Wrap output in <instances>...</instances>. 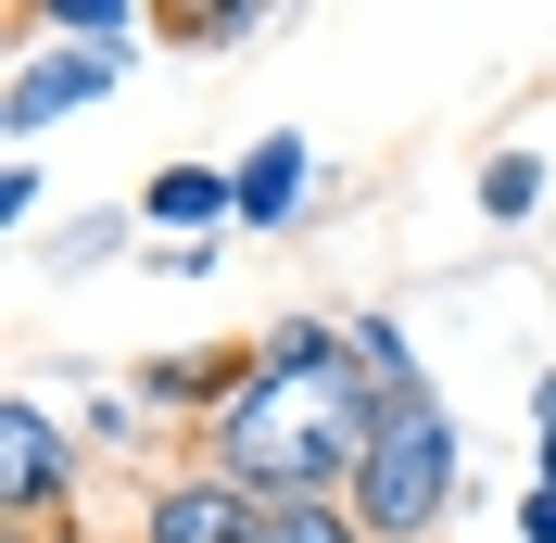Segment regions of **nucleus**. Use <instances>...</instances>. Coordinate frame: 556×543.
Masks as SVG:
<instances>
[{
    "label": "nucleus",
    "mask_w": 556,
    "mask_h": 543,
    "mask_svg": "<svg viewBox=\"0 0 556 543\" xmlns=\"http://www.w3.org/2000/svg\"><path fill=\"white\" fill-rule=\"evenodd\" d=\"M468 493V442H455V405L443 392H392L380 430H367V468H354V518L367 543H430Z\"/></svg>",
    "instance_id": "nucleus-1"
},
{
    "label": "nucleus",
    "mask_w": 556,
    "mask_h": 543,
    "mask_svg": "<svg viewBox=\"0 0 556 543\" xmlns=\"http://www.w3.org/2000/svg\"><path fill=\"white\" fill-rule=\"evenodd\" d=\"M89 442H76V417L51 405V392H13L0 405V531H76V506H89Z\"/></svg>",
    "instance_id": "nucleus-2"
},
{
    "label": "nucleus",
    "mask_w": 556,
    "mask_h": 543,
    "mask_svg": "<svg viewBox=\"0 0 556 543\" xmlns=\"http://www.w3.org/2000/svg\"><path fill=\"white\" fill-rule=\"evenodd\" d=\"M127 64H139V51H64V38L13 51V76H0V139H13V152H38L51 127L102 114L114 89H127Z\"/></svg>",
    "instance_id": "nucleus-3"
},
{
    "label": "nucleus",
    "mask_w": 556,
    "mask_h": 543,
    "mask_svg": "<svg viewBox=\"0 0 556 543\" xmlns=\"http://www.w3.org/2000/svg\"><path fill=\"white\" fill-rule=\"evenodd\" d=\"M127 543H253V493L215 480L203 455H177V468L139 480V531Z\"/></svg>",
    "instance_id": "nucleus-4"
},
{
    "label": "nucleus",
    "mask_w": 556,
    "mask_h": 543,
    "mask_svg": "<svg viewBox=\"0 0 556 543\" xmlns=\"http://www.w3.org/2000/svg\"><path fill=\"white\" fill-rule=\"evenodd\" d=\"M241 379H253V341H241V354H139L127 392H139L152 430H215V405H228Z\"/></svg>",
    "instance_id": "nucleus-5"
},
{
    "label": "nucleus",
    "mask_w": 556,
    "mask_h": 543,
    "mask_svg": "<svg viewBox=\"0 0 556 543\" xmlns=\"http://www.w3.org/2000/svg\"><path fill=\"white\" fill-rule=\"evenodd\" d=\"M139 215H152V228H177V240H215V228H241V177L177 152V165L139 177Z\"/></svg>",
    "instance_id": "nucleus-6"
},
{
    "label": "nucleus",
    "mask_w": 556,
    "mask_h": 543,
    "mask_svg": "<svg viewBox=\"0 0 556 543\" xmlns=\"http://www.w3.org/2000/svg\"><path fill=\"white\" fill-rule=\"evenodd\" d=\"M152 0H13V51L64 38V51H139Z\"/></svg>",
    "instance_id": "nucleus-7"
},
{
    "label": "nucleus",
    "mask_w": 556,
    "mask_h": 543,
    "mask_svg": "<svg viewBox=\"0 0 556 543\" xmlns=\"http://www.w3.org/2000/svg\"><path fill=\"white\" fill-rule=\"evenodd\" d=\"M228 177H241V228H291V215L316 203V152H304L291 127H266V139H253Z\"/></svg>",
    "instance_id": "nucleus-8"
},
{
    "label": "nucleus",
    "mask_w": 556,
    "mask_h": 543,
    "mask_svg": "<svg viewBox=\"0 0 556 543\" xmlns=\"http://www.w3.org/2000/svg\"><path fill=\"white\" fill-rule=\"evenodd\" d=\"M278 13H291V0H152V38H165V51H241Z\"/></svg>",
    "instance_id": "nucleus-9"
},
{
    "label": "nucleus",
    "mask_w": 556,
    "mask_h": 543,
    "mask_svg": "<svg viewBox=\"0 0 556 543\" xmlns=\"http://www.w3.org/2000/svg\"><path fill=\"white\" fill-rule=\"evenodd\" d=\"M253 543H367V518H354V493H266Z\"/></svg>",
    "instance_id": "nucleus-10"
},
{
    "label": "nucleus",
    "mask_w": 556,
    "mask_h": 543,
    "mask_svg": "<svg viewBox=\"0 0 556 543\" xmlns=\"http://www.w3.org/2000/svg\"><path fill=\"white\" fill-rule=\"evenodd\" d=\"M139 228H152L139 203H89L64 240H51V266H64V278H89V266H127V253H139Z\"/></svg>",
    "instance_id": "nucleus-11"
},
{
    "label": "nucleus",
    "mask_w": 556,
    "mask_h": 543,
    "mask_svg": "<svg viewBox=\"0 0 556 543\" xmlns=\"http://www.w3.org/2000/svg\"><path fill=\"white\" fill-rule=\"evenodd\" d=\"M354 354H367V379H380V392H430V367H417V341H405V316H354Z\"/></svg>",
    "instance_id": "nucleus-12"
},
{
    "label": "nucleus",
    "mask_w": 556,
    "mask_h": 543,
    "mask_svg": "<svg viewBox=\"0 0 556 543\" xmlns=\"http://www.w3.org/2000/svg\"><path fill=\"white\" fill-rule=\"evenodd\" d=\"M139 430H152V417H139V392H102V379H76V442H89V455H127Z\"/></svg>",
    "instance_id": "nucleus-13"
},
{
    "label": "nucleus",
    "mask_w": 556,
    "mask_h": 543,
    "mask_svg": "<svg viewBox=\"0 0 556 543\" xmlns=\"http://www.w3.org/2000/svg\"><path fill=\"white\" fill-rule=\"evenodd\" d=\"M531 203H544V165H531V152H493L481 165V215L493 228H531Z\"/></svg>",
    "instance_id": "nucleus-14"
},
{
    "label": "nucleus",
    "mask_w": 556,
    "mask_h": 543,
    "mask_svg": "<svg viewBox=\"0 0 556 543\" xmlns=\"http://www.w3.org/2000/svg\"><path fill=\"white\" fill-rule=\"evenodd\" d=\"M139 266H152V278H177V291H190V278H215V240H139Z\"/></svg>",
    "instance_id": "nucleus-15"
},
{
    "label": "nucleus",
    "mask_w": 556,
    "mask_h": 543,
    "mask_svg": "<svg viewBox=\"0 0 556 543\" xmlns=\"http://www.w3.org/2000/svg\"><path fill=\"white\" fill-rule=\"evenodd\" d=\"M0 215H13V228L38 215V152H13V165H0Z\"/></svg>",
    "instance_id": "nucleus-16"
},
{
    "label": "nucleus",
    "mask_w": 556,
    "mask_h": 543,
    "mask_svg": "<svg viewBox=\"0 0 556 543\" xmlns=\"http://www.w3.org/2000/svg\"><path fill=\"white\" fill-rule=\"evenodd\" d=\"M519 543H556V480H531V493H519Z\"/></svg>",
    "instance_id": "nucleus-17"
},
{
    "label": "nucleus",
    "mask_w": 556,
    "mask_h": 543,
    "mask_svg": "<svg viewBox=\"0 0 556 543\" xmlns=\"http://www.w3.org/2000/svg\"><path fill=\"white\" fill-rule=\"evenodd\" d=\"M531 430H556V367H544V379H531Z\"/></svg>",
    "instance_id": "nucleus-18"
}]
</instances>
